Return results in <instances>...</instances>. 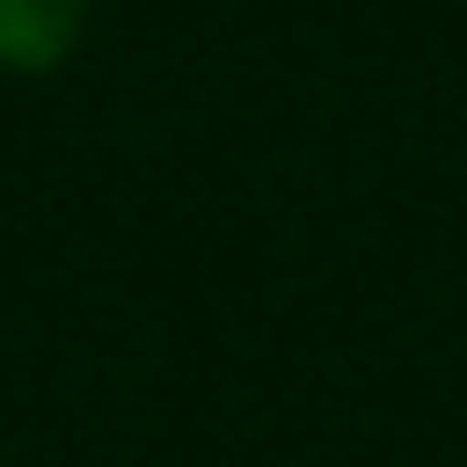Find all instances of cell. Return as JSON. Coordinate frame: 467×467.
<instances>
[{
	"label": "cell",
	"mask_w": 467,
	"mask_h": 467,
	"mask_svg": "<svg viewBox=\"0 0 467 467\" xmlns=\"http://www.w3.org/2000/svg\"><path fill=\"white\" fill-rule=\"evenodd\" d=\"M88 36V0H0V73L44 80Z\"/></svg>",
	"instance_id": "6da1fadb"
}]
</instances>
